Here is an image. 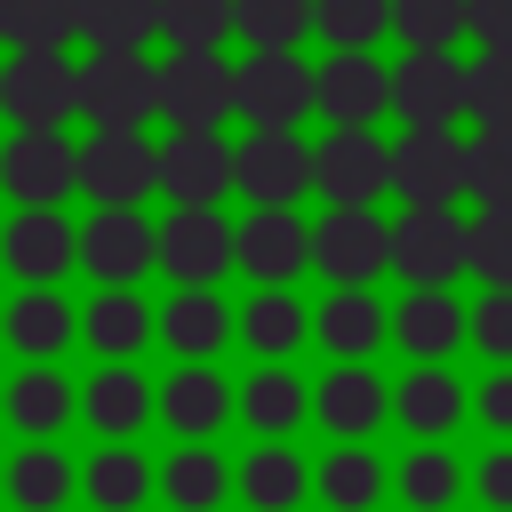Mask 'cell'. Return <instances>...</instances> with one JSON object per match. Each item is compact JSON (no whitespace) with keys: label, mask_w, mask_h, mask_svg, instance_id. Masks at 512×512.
Segmentation results:
<instances>
[{"label":"cell","mask_w":512,"mask_h":512,"mask_svg":"<svg viewBox=\"0 0 512 512\" xmlns=\"http://www.w3.org/2000/svg\"><path fill=\"white\" fill-rule=\"evenodd\" d=\"M392 272L408 288H456V272H464V208H400L392 216Z\"/></svg>","instance_id":"obj_16"},{"label":"cell","mask_w":512,"mask_h":512,"mask_svg":"<svg viewBox=\"0 0 512 512\" xmlns=\"http://www.w3.org/2000/svg\"><path fill=\"white\" fill-rule=\"evenodd\" d=\"M232 336L256 352V360H288L312 344V304L296 288H248V304L232 312Z\"/></svg>","instance_id":"obj_31"},{"label":"cell","mask_w":512,"mask_h":512,"mask_svg":"<svg viewBox=\"0 0 512 512\" xmlns=\"http://www.w3.org/2000/svg\"><path fill=\"white\" fill-rule=\"evenodd\" d=\"M0 120L8 128L80 120V48H8L0 56Z\"/></svg>","instance_id":"obj_2"},{"label":"cell","mask_w":512,"mask_h":512,"mask_svg":"<svg viewBox=\"0 0 512 512\" xmlns=\"http://www.w3.org/2000/svg\"><path fill=\"white\" fill-rule=\"evenodd\" d=\"M464 120L472 128H512V48H472L464 56Z\"/></svg>","instance_id":"obj_39"},{"label":"cell","mask_w":512,"mask_h":512,"mask_svg":"<svg viewBox=\"0 0 512 512\" xmlns=\"http://www.w3.org/2000/svg\"><path fill=\"white\" fill-rule=\"evenodd\" d=\"M240 0H160V48H224Z\"/></svg>","instance_id":"obj_44"},{"label":"cell","mask_w":512,"mask_h":512,"mask_svg":"<svg viewBox=\"0 0 512 512\" xmlns=\"http://www.w3.org/2000/svg\"><path fill=\"white\" fill-rule=\"evenodd\" d=\"M464 272L480 288H512V208H472L464 216Z\"/></svg>","instance_id":"obj_43"},{"label":"cell","mask_w":512,"mask_h":512,"mask_svg":"<svg viewBox=\"0 0 512 512\" xmlns=\"http://www.w3.org/2000/svg\"><path fill=\"white\" fill-rule=\"evenodd\" d=\"M0 192L16 208H64V192H80V144L64 128H16L0 144Z\"/></svg>","instance_id":"obj_10"},{"label":"cell","mask_w":512,"mask_h":512,"mask_svg":"<svg viewBox=\"0 0 512 512\" xmlns=\"http://www.w3.org/2000/svg\"><path fill=\"white\" fill-rule=\"evenodd\" d=\"M240 120L248 128H304L312 120V64H304V48H248L240 56Z\"/></svg>","instance_id":"obj_13"},{"label":"cell","mask_w":512,"mask_h":512,"mask_svg":"<svg viewBox=\"0 0 512 512\" xmlns=\"http://www.w3.org/2000/svg\"><path fill=\"white\" fill-rule=\"evenodd\" d=\"M0 336L24 352V360H56L72 336H80V304L64 288H16L0 304Z\"/></svg>","instance_id":"obj_30"},{"label":"cell","mask_w":512,"mask_h":512,"mask_svg":"<svg viewBox=\"0 0 512 512\" xmlns=\"http://www.w3.org/2000/svg\"><path fill=\"white\" fill-rule=\"evenodd\" d=\"M304 416H312V376H296L288 360H256L240 376V424H248V440H288Z\"/></svg>","instance_id":"obj_27"},{"label":"cell","mask_w":512,"mask_h":512,"mask_svg":"<svg viewBox=\"0 0 512 512\" xmlns=\"http://www.w3.org/2000/svg\"><path fill=\"white\" fill-rule=\"evenodd\" d=\"M0 48H80V0H0Z\"/></svg>","instance_id":"obj_37"},{"label":"cell","mask_w":512,"mask_h":512,"mask_svg":"<svg viewBox=\"0 0 512 512\" xmlns=\"http://www.w3.org/2000/svg\"><path fill=\"white\" fill-rule=\"evenodd\" d=\"M392 416H400L416 440H448V432L472 416V384H464L448 360H416L408 376H392Z\"/></svg>","instance_id":"obj_22"},{"label":"cell","mask_w":512,"mask_h":512,"mask_svg":"<svg viewBox=\"0 0 512 512\" xmlns=\"http://www.w3.org/2000/svg\"><path fill=\"white\" fill-rule=\"evenodd\" d=\"M0 416H8L24 440H56V432L80 416V384H72L56 360H24V368L0 384Z\"/></svg>","instance_id":"obj_24"},{"label":"cell","mask_w":512,"mask_h":512,"mask_svg":"<svg viewBox=\"0 0 512 512\" xmlns=\"http://www.w3.org/2000/svg\"><path fill=\"white\" fill-rule=\"evenodd\" d=\"M312 112L328 128H376L392 112V64L376 48H328L312 64Z\"/></svg>","instance_id":"obj_7"},{"label":"cell","mask_w":512,"mask_h":512,"mask_svg":"<svg viewBox=\"0 0 512 512\" xmlns=\"http://www.w3.org/2000/svg\"><path fill=\"white\" fill-rule=\"evenodd\" d=\"M160 344H168L176 360H216V352L232 344V304H224L216 288H168V304H160Z\"/></svg>","instance_id":"obj_34"},{"label":"cell","mask_w":512,"mask_h":512,"mask_svg":"<svg viewBox=\"0 0 512 512\" xmlns=\"http://www.w3.org/2000/svg\"><path fill=\"white\" fill-rule=\"evenodd\" d=\"M80 344L96 360H136L144 344H160V304H144V288H96L80 304Z\"/></svg>","instance_id":"obj_26"},{"label":"cell","mask_w":512,"mask_h":512,"mask_svg":"<svg viewBox=\"0 0 512 512\" xmlns=\"http://www.w3.org/2000/svg\"><path fill=\"white\" fill-rule=\"evenodd\" d=\"M176 440H216L232 416H240V384L216 368V360H176L160 376V408H152Z\"/></svg>","instance_id":"obj_18"},{"label":"cell","mask_w":512,"mask_h":512,"mask_svg":"<svg viewBox=\"0 0 512 512\" xmlns=\"http://www.w3.org/2000/svg\"><path fill=\"white\" fill-rule=\"evenodd\" d=\"M160 408V376H144L136 360H96V376L80 384V416L96 440H136Z\"/></svg>","instance_id":"obj_20"},{"label":"cell","mask_w":512,"mask_h":512,"mask_svg":"<svg viewBox=\"0 0 512 512\" xmlns=\"http://www.w3.org/2000/svg\"><path fill=\"white\" fill-rule=\"evenodd\" d=\"M464 320H472V304H464L456 288H408V296L392 304V344H400L408 360H448V352L464 344Z\"/></svg>","instance_id":"obj_28"},{"label":"cell","mask_w":512,"mask_h":512,"mask_svg":"<svg viewBox=\"0 0 512 512\" xmlns=\"http://www.w3.org/2000/svg\"><path fill=\"white\" fill-rule=\"evenodd\" d=\"M312 192L328 208H376L392 192V144L376 128H328L312 144Z\"/></svg>","instance_id":"obj_8"},{"label":"cell","mask_w":512,"mask_h":512,"mask_svg":"<svg viewBox=\"0 0 512 512\" xmlns=\"http://www.w3.org/2000/svg\"><path fill=\"white\" fill-rule=\"evenodd\" d=\"M80 192H88V208H144L160 192V144L144 128H88L80 136Z\"/></svg>","instance_id":"obj_4"},{"label":"cell","mask_w":512,"mask_h":512,"mask_svg":"<svg viewBox=\"0 0 512 512\" xmlns=\"http://www.w3.org/2000/svg\"><path fill=\"white\" fill-rule=\"evenodd\" d=\"M392 40L400 48H456L464 40V0H392Z\"/></svg>","instance_id":"obj_45"},{"label":"cell","mask_w":512,"mask_h":512,"mask_svg":"<svg viewBox=\"0 0 512 512\" xmlns=\"http://www.w3.org/2000/svg\"><path fill=\"white\" fill-rule=\"evenodd\" d=\"M384 488H392V464H384V448H368V440H336V448H320V464H312V496H320L328 512H376Z\"/></svg>","instance_id":"obj_29"},{"label":"cell","mask_w":512,"mask_h":512,"mask_svg":"<svg viewBox=\"0 0 512 512\" xmlns=\"http://www.w3.org/2000/svg\"><path fill=\"white\" fill-rule=\"evenodd\" d=\"M0 264L24 288H64V272L80 264V224L64 208H16L0 224Z\"/></svg>","instance_id":"obj_17"},{"label":"cell","mask_w":512,"mask_h":512,"mask_svg":"<svg viewBox=\"0 0 512 512\" xmlns=\"http://www.w3.org/2000/svg\"><path fill=\"white\" fill-rule=\"evenodd\" d=\"M312 416H320V432H336V440H368V432L392 416V376L368 368V360H336V368L312 384Z\"/></svg>","instance_id":"obj_21"},{"label":"cell","mask_w":512,"mask_h":512,"mask_svg":"<svg viewBox=\"0 0 512 512\" xmlns=\"http://www.w3.org/2000/svg\"><path fill=\"white\" fill-rule=\"evenodd\" d=\"M464 344L488 352V368H512V288H480V296H472Z\"/></svg>","instance_id":"obj_46"},{"label":"cell","mask_w":512,"mask_h":512,"mask_svg":"<svg viewBox=\"0 0 512 512\" xmlns=\"http://www.w3.org/2000/svg\"><path fill=\"white\" fill-rule=\"evenodd\" d=\"M384 336H392V304L376 288H328L312 304V344L328 360H368V352H384Z\"/></svg>","instance_id":"obj_23"},{"label":"cell","mask_w":512,"mask_h":512,"mask_svg":"<svg viewBox=\"0 0 512 512\" xmlns=\"http://www.w3.org/2000/svg\"><path fill=\"white\" fill-rule=\"evenodd\" d=\"M472 416H480L496 440H512V368H488V376L472 384Z\"/></svg>","instance_id":"obj_48"},{"label":"cell","mask_w":512,"mask_h":512,"mask_svg":"<svg viewBox=\"0 0 512 512\" xmlns=\"http://www.w3.org/2000/svg\"><path fill=\"white\" fill-rule=\"evenodd\" d=\"M80 496H88L96 512H144V496H160V464H152L136 440H104V448H88V464H80Z\"/></svg>","instance_id":"obj_33"},{"label":"cell","mask_w":512,"mask_h":512,"mask_svg":"<svg viewBox=\"0 0 512 512\" xmlns=\"http://www.w3.org/2000/svg\"><path fill=\"white\" fill-rule=\"evenodd\" d=\"M392 496H400L408 512H448V504L464 496V464H456V448H448V440H416V448H400V464H392Z\"/></svg>","instance_id":"obj_36"},{"label":"cell","mask_w":512,"mask_h":512,"mask_svg":"<svg viewBox=\"0 0 512 512\" xmlns=\"http://www.w3.org/2000/svg\"><path fill=\"white\" fill-rule=\"evenodd\" d=\"M232 40L240 48H304L312 40V0H240Z\"/></svg>","instance_id":"obj_42"},{"label":"cell","mask_w":512,"mask_h":512,"mask_svg":"<svg viewBox=\"0 0 512 512\" xmlns=\"http://www.w3.org/2000/svg\"><path fill=\"white\" fill-rule=\"evenodd\" d=\"M464 496H472L480 512H512V440L480 448V464L464 472Z\"/></svg>","instance_id":"obj_47"},{"label":"cell","mask_w":512,"mask_h":512,"mask_svg":"<svg viewBox=\"0 0 512 512\" xmlns=\"http://www.w3.org/2000/svg\"><path fill=\"white\" fill-rule=\"evenodd\" d=\"M232 496L248 512H296L312 496V456L296 440H248V456L232 464Z\"/></svg>","instance_id":"obj_25"},{"label":"cell","mask_w":512,"mask_h":512,"mask_svg":"<svg viewBox=\"0 0 512 512\" xmlns=\"http://www.w3.org/2000/svg\"><path fill=\"white\" fill-rule=\"evenodd\" d=\"M464 200L472 208H512V128H472L464 136Z\"/></svg>","instance_id":"obj_40"},{"label":"cell","mask_w":512,"mask_h":512,"mask_svg":"<svg viewBox=\"0 0 512 512\" xmlns=\"http://www.w3.org/2000/svg\"><path fill=\"white\" fill-rule=\"evenodd\" d=\"M0 496L16 512H64L80 496V464L56 448V440H24L8 464H0Z\"/></svg>","instance_id":"obj_32"},{"label":"cell","mask_w":512,"mask_h":512,"mask_svg":"<svg viewBox=\"0 0 512 512\" xmlns=\"http://www.w3.org/2000/svg\"><path fill=\"white\" fill-rule=\"evenodd\" d=\"M160 272L176 288H216L232 272V216L224 208H168L160 216Z\"/></svg>","instance_id":"obj_19"},{"label":"cell","mask_w":512,"mask_h":512,"mask_svg":"<svg viewBox=\"0 0 512 512\" xmlns=\"http://www.w3.org/2000/svg\"><path fill=\"white\" fill-rule=\"evenodd\" d=\"M392 120L400 128H456L464 120V56L456 48H400L392 56Z\"/></svg>","instance_id":"obj_12"},{"label":"cell","mask_w":512,"mask_h":512,"mask_svg":"<svg viewBox=\"0 0 512 512\" xmlns=\"http://www.w3.org/2000/svg\"><path fill=\"white\" fill-rule=\"evenodd\" d=\"M392 192H400V208H456L464 200V136L456 128H400L392 136Z\"/></svg>","instance_id":"obj_15"},{"label":"cell","mask_w":512,"mask_h":512,"mask_svg":"<svg viewBox=\"0 0 512 512\" xmlns=\"http://www.w3.org/2000/svg\"><path fill=\"white\" fill-rule=\"evenodd\" d=\"M160 192H168V208H224L232 200V136L224 128H168L160 136Z\"/></svg>","instance_id":"obj_14"},{"label":"cell","mask_w":512,"mask_h":512,"mask_svg":"<svg viewBox=\"0 0 512 512\" xmlns=\"http://www.w3.org/2000/svg\"><path fill=\"white\" fill-rule=\"evenodd\" d=\"M80 120L88 128H152L160 120V56L152 48H80Z\"/></svg>","instance_id":"obj_1"},{"label":"cell","mask_w":512,"mask_h":512,"mask_svg":"<svg viewBox=\"0 0 512 512\" xmlns=\"http://www.w3.org/2000/svg\"><path fill=\"white\" fill-rule=\"evenodd\" d=\"M232 272H248L256 288H296V272H312V216L296 208L232 216Z\"/></svg>","instance_id":"obj_11"},{"label":"cell","mask_w":512,"mask_h":512,"mask_svg":"<svg viewBox=\"0 0 512 512\" xmlns=\"http://www.w3.org/2000/svg\"><path fill=\"white\" fill-rule=\"evenodd\" d=\"M240 120V64L224 48H160V128Z\"/></svg>","instance_id":"obj_3"},{"label":"cell","mask_w":512,"mask_h":512,"mask_svg":"<svg viewBox=\"0 0 512 512\" xmlns=\"http://www.w3.org/2000/svg\"><path fill=\"white\" fill-rule=\"evenodd\" d=\"M464 40L472 48H512V0H464Z\"/></svg>","instance_id":"obj_49"},{"label":"cell","mask_w":512,"mask_h":512,"mask_svg":"<svg viewBox=\"0 0 512 512\" xmlns=\"http://www.w3.org/2000/svg\"><path fill=\"white\" fill-rule=\"evenodd\" d=\"M312 272L328 288H376L392 272V224L376 208H320V224H312Z\"/></svg>","instance_id":"obj_6"},{"label":"cell","mask_w":512,"mask_h":512,"mask_svg":"<svg viewBox=\"0 0 512 512\" xmlns=\"http://www.w3.org/2000/svg\"><path fill=\"white\" fill-rule=\"evenodd\" d=\"M392 0H312V40L320 48H384Z\"/></svg>","instance_id":"obj_41"},{"label":"cell","mask_w":512,"mask_h":512,"mask_svg":"<svg viewBox=\"0 0 512 512\" xmlns=\"http://www.w3.org/2000/svg\"><path fill=\"white\" fill-rule=\"evenodd\" d=\"M232 192L248 208H296L312 192V144H304V128H248L232 144Z\"/></svg>","instance_id":"obj_5"},{"label":"cell","mask_w":512,"mask_h":512,"mask_svg":"<svg viewBox=\"0 0 512 512\" xmlns=\"http://www.w3.org/2000/svg\"><path fill=\"white\" fill-rule=\"evenodd\" d=\"M80 272L96 288H136L144 272H160V216H144V208H88Z\"/></svg>","instance_id":"obj_9"},{"label":"cell","mask_w":512,"mask_h":512,"mask_svg":"<svg viewBox=\"0 0 512 512\" xmlns=\"http://www.w3.org/2000/svg\"><path fill=\"white\" fill-rule=\"evenodd\" d=\"M224 496H232V464H224V448H208V440H176V448L160 456V504H168V512H224Z\"/></svg>","instance_id":"obj_35"},{"label":"cell","mask_w":512,"mask_h":512,"mask_svg":"<svg viewBox=\"0 0 512 512\" xmlns=\"http://www.w3.org/2000/svg\"><path fill=\"white\" fill-rule=\"evenodd\" d=\"M160 0H80V48H152Z\"/></svg>","instance_id":"obj_38"}]
</instances>
